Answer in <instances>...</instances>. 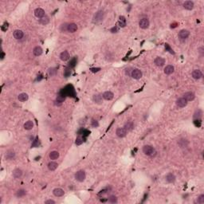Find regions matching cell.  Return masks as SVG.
<instances>
[{"label":"cell","instance_id":"cell-16","mask_svg":"<svg viewBox=\"0 0 204 204\" xmlns=\"http://www.w3.org/2000/svg\"><path fill=\"white\" fill-rule=\"evenodd\" d=\"M155 64L157 66H163L165 64V60L163 58L160 57H157L154 61Z\"/></svg>","mask_w":204,"mask_h":204},{"label":"cell","instance_id":"cell-15","mask_svg":"<svg viewBox=\"0 0 204 204\" xmlns=\"http://www.w3.org/2000/svg\"><path fill=\"white\" fill-rule=\"evenodd\" d=\"M183 7H184L186 10H191L194 8V2L191 1H186L183 3Z\"/></svg>","mask_w":204,"mask_h":204},{"label":"cell","instance_id":"cell-40","mask_svg":"<svg viewBox=\"0 0 204 204\" xmlns=\"http://www.w3.org/2000/svg\"><path fill=\"white\" fill-rule=\"evenodd\" d=\"M92 126H93V128H97V127L99 126V124H98V122H97V120H92Z\"/></svg>","mask_w":204,"mask_h":204},{"label":"cell","instance_id":"cell-2","mask_svg":"<svg viewBox=\"0 0 204 204\" xmlns=\"http://www.w3.org/2000/svg\"><path fill=\"white\" fill-rule=\"evenodd\" d=\"M85 177H86V175H85V172L82 170L78 171V172L75 174V179L78 180V182H83L85 179Z\"/></svg>","mask_w":204,"mask_h":204},{"label":"cell","instance_id":"cell-20","mask_svg":"<svg viewBox=\"0 0 204 204\" xmlns=\"http://www.w3.org/2000/svg\"><path fill=\"white\" fill-rule=\"evenodd\" d=\"M22 175V171L21 169H19V168H17V169H15L13 171V176L15 179H19Z\"/></svg>","mask_w":204,"mask_h":204},{"label":"cell","instance_id":"cell-24","mask_svg":"<svg viewBox=\"0 0 204 204\" xmlns=\"http://www.w3.org/2000/svg\"><path fill=\"white\" fill-rule=\"evenodd\" d=\"M58 164L56 162H50L48 164V168L49 171H55L58 168Z\"/></svg>","mask_w":204,"mask_h":204},{"label":"cell","instance_id":"cell-3","mask_svg":"<svg viewBox=\"0 0 204 204\" xmlns=\"http://www.w3.org/2000/svg\"><path fill=\"white\" fill-rule=\"evenodd\" d=\"M104 18V12L102 10H100L98 12H97L96 14L93 17V22L98 23L100 22H101Z\"/></svg>","mask_w":204,"mask_h":204},{"label":"cell","instance_id":"cell-27","mask_svg":"<svg viewBox=\"0 0 204 204\" xmlns=\"http://www.w3.org/2000/svg\"><path fill=\"white\" fill-rule=\"evenodd\" d=\"M59 157V152L57 151H53L49 153V158L51 159H57Z\"/></svg>","mask_w":204,"mask_h":204},{"label":"cell","instance_id":"cell-19","mask_svg":"<svg viewBox=\"0 0 204 204\" xmlns=\"http://www.w3.org/2000/svg\"><path fill=\"white\" fill-rule=\"evenodd\" d=\"M69 52L68 51H63L61 54H60V58H61V61H67V60H69Z\"/></svg>","mask_w":204,"mask_h":204},{"label":"cell","instance_id":"cell-4","mask_svg":"<svg viewBox=\"0 0 204 204\" xmlns=\"http://www.w3.org/2000/svg\"><path fill=\"white\" fill-rule=\"evenodd\" d=\"M131 76L132 78L134 79H140L142 78V72L138 69H135L132 71V73H131Z\"/></svg>","mask_w":204,"mask_h":204},{"label":"cell","instance_id":"cell-7","mask_svg":"<svg viewBox=\"0 0 204 204\" xmlns=\"http://www.w3.org/2000/svg\"><path fill=\"white\" fill-rule=\"evenodd\" d=\"M116 134L118 137H120V138L125 137L127 134V130L125 128H119L117 129Z\"/></svg>","mask_w":204,"mask_h":204},{"label":"cell","instance_id":"cell-17","mask_svg":"<svg viewBox=\"0 0 204 204\" xmlns=\"http://www.w3.org/2000/svg\"><path fill=\"white\" fill-rule=\"evenodd\" d=\"M13 35L15 39H21L24 34H23V32L22 30H20V29H16V30H14Z\"/></svg>","mask_w":204,"mask_h":204},{"label":"cell","instance_id":"cell-14","mask_svg":"<svg viewBox=\"0 0 204 204\" xmlns=\"http://www.w3.org/2000/svg\"><path fill=\"white\" fill-rule=\"evenodd\" d=\"M192 77H193L194 79H200L203 77V73L199 69H194L193 72H192Z\"/></svg>","mask_w":204,"mask_h":204},{"label":"cell","instance_id":"cell-38","mask_svg":"<svg viewBox=\"0 0 204 204\" xmlns=\"http://www.w3.org/2000/svg\"><path fill=\"white\" fill-rule=\"evenodd\" d=\"M82 143H83V138L78 137V138L76 139V141H75L76 145H81Z\"/></svg>","mask_w":204,"mask_h":204},{"label":"cell","instance_id":"cell-26","mask_svg":"<svg viewBox=\"0 0 204 204\" xmlns=\"http://www.w3.org/2000/svg\"><path fill=\"white\" fill-rule=\"evenodd\" d=\"M124 128H125L127 131H131V130H132L134 128L133 123L131 122V121H128V122H127L125 125V127H124Z\"/></svg>","mask_w":204,"mask_h":204},{"label":"cell","instance_id":"cell-35","mask_svg":"<svg viewBox=\"0 0 204 204\" xmlns=\"http://www.w3.org/2000/svg\"><path fill=\"white\" fill-rule=\"evenodd\" d=\"M71 74V69L69 67H67L66 68V69H65V72H64V76L66 77V78H68V77H69Z\"/></svg>","mask_w":204,"mask_h":204},{"label":"cell","instance_id":"cell-37","mask_svg":"<svg viewBox=\"0 0 204 204\" xmlns=\"http://www.w3.org/2000/svg\"><path fill=\"white\" fill-rule=\"evenodd\" d=\"M57 73V69L56 68H50L49 69V76H54Z\"/></svg>","mask_w":204,"mask_h":204},{"label":"cell","instance_id":"cell-8","mask_svg":"<svg viewBox=\"0 0 204 204\" xmlns=\"http://www.w3.org/2000/svg\"><path fill=\"white\" fill-rule=\"evenodd\" d=\"M176 105L179 108H183V107H185V106L187 105V100H186L185 98H183V97H181V98H179V99L177 100Z\"/></svg>","mask_w":204,"mask_h":204},{"label":"cell","instance_id":"cell-41","mask_svg":"<svg viewBox=\"0 0 204 204\" xmlns=\"http://www.w3.org/2000/svg\"><path fill=\"white\" fill-rule=\"evenodd\" d=\"M90 70L93 73H97V72H98V71L100 70V68H92V69H90Z\"/></svg>","mask_w":204,"mask_h":204},{"label":"cell","instance_id":"cell-39","mask_svg":"<svg viewBox=\"0 0 204 204\" xmlns=\"http://www.w3.org/2000/svg\"><path fill=\"white\" fill-rule=\"evenodd\" d=\"M197 202L201 204L204 203V194H201V195L199 196V198H198V199H197Z\"/></svg>","mask_w":204,"mask_h":204},{"label":"cell","instance_id":"cell-10","mask_svg":"<svg viewBox=\"0 0 204 204\" xmlns=\"http://www.w3.org/2000/svg\"><path fill=\"white\" fill-rule=\"evenodd\" d=\"M194 93H192V92H187V93H184V95H183V98H185L186 100H187V101H191V100H193L194 99Z\"/></svg>","mask_w":204,"mask_h":204},{"label":"cell","instance_id":"cell-6","mask_svg":"<svg viewBox=\"0 0 204 204\" xmlns=\"http://www.w3.org/2000/svg\"><path fill=\"white\" fill-rule=\"evenodd\" d=\"M189 35H190V32L187 29H182V30L179 31V38L180 39H186V38H187L189 37Z\"/></svg>","mask_w":204,"mask_h":204},{"label":"cell","instance_id":"cell-21","mask_svg":"<svg viewBox=\"0 0 204 204\" xmlns=\"http://www.w3.org/2000/svg\"><path fill=\"white\" fill-rule=\"evenodd\" d=\"M34 127V122L32 120H28L24 124V128L26 130H30Z\"/></svg>","mask_w":204,"mask_h":204},{"label":"cell","instance_id":"cell-43","mask_svg":"<svg viewBox=\"0 0 204 204\" xmlns=\"http://www.w3.org/2000/svg\"><path fill=\"white\" fill-rule=\"evenodd\" d=\"M165 47H166V49H167L169 50V52H170V53H171V54H174L173 50L170 48V46H169V45H168V44H165Z\"/></svg>","mask_w":204,"mask_h":204},{"label":"cell","instance_id":"cell-22","mask_svg":"<svg viewBox=\"0 0 204 204\" xmlns=\"http://www.w3.org/2000/svg\"><path fill=\"white\" fill-rule=\"evenodd\" d=\"M166 180L168 183H174L175 181V175H173L172 173H169L167 174L166 176Z\"/></svg>","mask_w":204,"mask_h":204},{"label":"cell","instance_id":"cell-29","mask_svg":"<svg viewBox=\"0 0 204 204\" xmlns=\"http://www.w3.org/2000/svg\"><path fill=\"white\" fill-rule=\"evenodd\" d=\"M77 62H78V58H77L76 57L73 58L69 61V67L70 68V69H71V68H73V67H74V66H76Z\"/></svg>","mask_w":204,"mask_h":204},{"label":"cell","instance_id":"cell-1","mask_svg":"<svg viewBox=\"0 0 204 204\" xmlns=\"http://www.w3.org/2000/svg\"><path fill=\"white\" fill-rule=\"evenodd\" d=\"M143 152L146 155H153V153H155V149L154 147L150 146V145H145L143 147Z\"/></svg>","mask_w":204,"mask_h":204},{"label":"cell","instance_id":"cell-9","mask_svg":"<svg viewBox=\"0 0 204 204\" xmlns=\"http://www.w3.org/2000/svg\"><path fill=\"white\" fill-rule=\"evenodd\" d=\"M34 14L38 19H42V18L45 17V11L42 8H37L34 10Z\"/></svg>","mask_w":204,"mask_h":204},{"label":"cell","instance_id":"cell-25","mask_svg":"<svg viewBox=\"0 0 204 204\" xmlns=\"http://www.w3.org/2000/svg\"><path fill=\"white\" fill-rule=\"evenodd\" d=\"M33 53L35 56H40L42 54V49L40 46H36L33 50Z\"/></svg>","mask_w":204,"mask_h":204},{"label":"cell","instance_id":"cell-45","mask_svg":"<svg viewBox=\"0 0 204 204\" xmlns=\"http://www.w3.org/2000/svg\"><path fill=\"white\" fill-rule=\"evenodd\" d=\"M199 52L201 53V54H203V47H201V48H199Z\"/></svg>","mask_w":204,"mask_h":204},{"label":"cell","instance_id":"cell-30","mask_svg":"<svg viewBox=\"0 0 204 204\" xmlns=\"http://www.w3.org/2000/svg\"><path fill=\"white\" fill-rule=\"evenodd\" d=\"M39 22L42 25H46L49 22V19L48 17L45 16V17H43V18H42V19H39Z\"/></svg>","mask_w":204,"mask_h":204},{"label":"cell","instance_id":"cell-42","mask_svg":"<svg viewBox=\"0 0 204 204\" xmlns=\"http://www.w3.org/2000/svg\"><path fill=\"white\" fill-rule=\"evenodd\" d=\"M118 30H119V29H118L117 26H114L113 28L111 29V32H112V33H116V32H117Z\"/></svg>","mask_w":204,"mask_h":204},{"label":"cell","instance_id":"cell-23","mask_svg":"<svg viewBox=\"0 0 204 204\" xmlns=\"http://www.w3.org/2000/svg\"><path fill=\"white\" fill-rule=\"evenodd\" d=\"M28 95L26 94V93H22L21 94H19V101H21V102H24V101H26V100H28Z\"/></svg>","mask_w":204,"mask_h":204},{"label":"cell","instance_id":"cell-18","mask_svg":"<svg viewBox=\"0 0 204 204\" xmlns=\"http://www.w3.org/2000/svg\"><path fill=\"white\" fill-rule=\"evenodd\" d=\"M174 66H171V65H168V66H167L166 67H165V69H164V73L165 74H167V75H170L173 72H174Z\"/></svg>","mask_w":204,"mask_h":204},{"label":"cell","instance_id":"cell-31","mask_svg":"<svg viewBox=\"0 0 204 204\" xmlns=\"http://www.w3.org/2000/svg\"><path fill=\"white\" fill-rule=\"evenodd\" d=\"M93 100L95 101V103H97V104H100L102 102V97L99 95V94H97V95L93 96Z\"/></svg>","mask_w":204,"mask_h":204},{"label":"cell","instance_id":"cell-5","mask_svg":"<svg viewBox=\"0 0 204 204\" xmlns=\"http://www.w3.org/2000/svg\"><path fill=\"white\" fill-rule=\"evenodd\" d=\"M139 25H140V27L141 29H147L148 28L149 26V20L147 19H142L140 22H139Z\"/></svg>","mask_w":204,"mask_h":204},{"label":"cell","instance_id":"cell-46","mask_svg":"<svg viewBox=\"0 0 204 204\" xmlns=\"http://www.w3.org/2000/svg\"><path fill=\"white\" fill-rule=\"evenodd\" d=\"M3 58H4V54H3V53H2V58H1L3 59Z\"/></svg>","mask_w":204,"mask_h":204},{"label":"cell","instance_id":"cell-28","mask_svg":"<svg viewBox=\"0 0 204 204\" xmlns=\"http://www.w3.org/2000/svg\"><path fill=\"white\" fill-rule=\"evenodd\" d=\"M119 25L121 27H125L126 26V19L124 16L119 17Z\"/></svg>","mask_w":204,"mask_h":204},{"label":"cell","instance_id":"cell-12","mask_svg":"<svg viewBox=\"0 0 204 204\" xmlns=\"http://www.w3.org/2000/svg\"><path fill=\"white\" fill-rule=\"evenodd\" d=\"M78 30V26L75 23H70V24L68 25L67 27V31L69 32V33H74Z\"/></svg>","mask_w":204,"mask_h":204},{"label":"cell","instance_id":"cell-13","mask_svg":"<svg viewBox=\"0 0 204 204\" xmlns=\"http://www.w3.org/2000/svg\"><path fill=\"white\" fill-rule=\"evenodd\" d=\"M53 193L56 197H61L65 194V191L61 188H55L53 191Z\"/></svg>","mask_w":204,"mask_h":204},{"label":"cell","instance_id":"cell-33","mask_svg":"<svg viewBox=\"0 0 204 204\" xmlns=\"http://www.w3.org/2000/svg\"><path fill=\"white\" fill-rule=\"evenodd\" d=\"M26 194V191L25 190H23V189H20V190H19L16 192V196L18 198H21V197L24 196Z\"/></svg>","mask_w":204,"mask_h":204},{"label":"cell","instance_id":"cell-36","mask_svg":"<svg viewBox=\"0 0 204 204\" xmlns=\"http://www.w3.org/2000/svg\"><path fill=\"white\" fill-rule=\"evenodd\" d=\"M108 202L111 203H117V198L114 195H112L108 198Z\"/></svg>","mask_w":204,"mask_h":204},{"label":"cell","instance_id":"cell-44","mask_svg":"<svg viewBox=\"0 0 204 204\" xmlns=\"http://www.w3.org/2000/svg\"><path fill=\"white\" fill-rule=\"evenodd\" d=\"M46 204H54L55 203V201L52 200V199H49V200H47L45 202Z\"/></svg>","mask_w":204,"mask_h":204},{"label":"cell","instance_id":"cell-34","mask_svg":"<svg viewBox=\"0 0 204 204\" xmlns=\"http://www.w3.org/2000/svg\"><path fill=\"white\" fill-rule=\"evenodd\" d=\"M14 157V152L12 151H9L6 154V159H12Z\"/></svg>","mask_w":204,"mask_h":204},{"label":"cell","instance_id":"cell-11","mask_svg":"<svg viewBox=\"0 0 204 204\" xmlns=\"http://www.w3.org/2000/svg\"><path fill=\"white\" fill-rule=\"evenodd\" d=\"M103 98H104L105 100H111L113 98V97H114V94L112 93V92L110 91H106L104 93H103Z\"/></svg>","mask_w":204,"mask_h":204},{"label":"cell","instance_id":"cell-32","mask_svg":"<svg viewBox=\"0 0 204 204\" xmlns=\"http://www.w3.org/2000/svg\"><path fill=\"white\" fill-rule=\"evenodd\" d=\"M202 115H203L202 110H200V109H198V110L195 112V113L194 114V119H197V120H200L201 117H202Z\"/></svg>","mask_w":204,"mask_h":204}]
</instances>
